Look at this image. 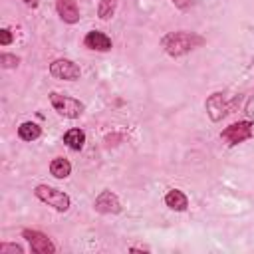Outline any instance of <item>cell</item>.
<instances>
[{
	"label": "cell",
	"mask_w": 254,
	"mask_h": 254,
	"mask_svg": "<svg viewBox=\"0 0 254 254\" xmlns=\"http://www.w3.org/2000/svg\"><path fill=\"white\" fill-rule=\"evenodd\" d=\"M204 44V38L198 36L196 32H187V30H179V32H169L163 40H161V46L163 50L173 56V58H179V56H185L196 48H200Z\"/></svg>",
	"instance_id": "obj_1"
},
{
	"label": "cell",
	"mask_w": 254,
	"mask_h": 254,
	"mask_svg": "<svg viewBox=\"0 0 254 254\" xmlns=\"http://www.w3.org/2000/svg\"><path fill=\"white\" fill-rule=\"evenodd\" d=\"M50 103H52V107H54L60 115H64V117H67V119H77V117L83 113V109H85L79 99H75V97H71V95L58 93V91H52V93H50Z\"/></svg>",
	"instance_id": "obj_2"
},
{
	"label": "cell",
	"mask_w": 254,
	"mask_h": 254,
	"mask_svg": "<svg viewBox=\"0 0 254 254\" xmlns=\"http://www.w3.org/2000/svg\"><path fill=\"white\" fill-rule=\"evenodd\" d=\"M34 194H36V198H40L42 202L54 206L58 212H65V210L69 208V204H71V198H69L64 190L54 189V187H50V185H38V187L34 189Z\"/></svg>",
	"instance_id": "obj_3"
},
{
	"label": "cell",
	"mask_w": 254,
	"mask_h": 254,
	"mask_svg": "<svg viewBox=\"0 0 254 254\" xmlns=\"http://www.w3.org/2000/svg\"><path fill=\"white\" fill-rule=\"evenodd\" d=\"M252 133H254V125H252L250 121H236V123H232V125H228V127L222 129L220 139H222L226 145L232 147V145H238V143L250 139Z\"/></svg>",
	"instance_id": "obj_4"
},
{
	"label": "cell",
	"mask_w": 254,
	"mask_h": 254,
	"mask_svg": "<svg viewBox=\"0 0 254 254\" xmlns=\"http://www.w3.org/2000/svg\"><path fill=\"white\" fill-rule=\"evenodd\" d=\"M50 75L56 79H64V81H75V79H79L81 69L75 62H71L67 58H60L50 64Z\"/></svg>",
	"instance_id": "obj_5"
},
{
	"label": "cell",
	"mask_w": 254,
	"mask_h": 254,
	"mask_svg": "<svg viewBox=\"0 0 254 254\" xmlns=\"http://www.w3.org/2000/svg\"><path fill=\"white\" fill-rule=\"evenodd\" d=\"M22 236L30 242V248H32V252H36V254H54V252H56V244H54L44 232H40V230H30V228H26V230H22Z\"/></svg>",
	"instance_id": "obj_6"
},
{
	"label": "cell",
	"mask_w": 254,
	"mask_h": 254,
	"mask_svg": "<svg viewBox=\"0 0 254 254\" xmlns=\"http://www.w3.org/2000/svg\"><path fill=\"white\" fill-rule=\"evenodd\" d=\"M204 107H206V113H208V117H210L212 121H220V119L230 111L232 101H228L224 93L216 91V93H212V95L206 99Z\"/></svg>",
	"instance_id": "obj_7"
},
{
	"label": "cell",
	"mask_w": 254,
	"mask_h": 254,
	"mask_svg": "<svg viewBox=\"0 0 254 254\" xmlns=\"http://www.w3.org/2000/svg\"><path fill=\"white\" fill-rule=\"evenodd\" d=\"M93 206L101 214H117V212H121V202H119L117 194L111 192V190H101L97 194Z\"/></svg>",
	"instance_id": "obj_8"
},
{
	"label": "cell",
	"mask_w": 254,
	"mask_h": 254,
	"mask_svg": "<svg viewBox=\"0 0 254 254\" xmlns=\"http://www.w3.org/2000/svg\"><path fill=\"white\" fill-rule=\"evenodd\" d=\"M83 46L89 48V50H95V52H109L111 50V38L99 30H91L85 34L83 38Z\"/></svg>",
	"instance_id": "obj_9"
},
{
	"label": "cell",
	"mask_w": 254,
	"mask_h": 254,
	"mask_svg": "<svg viewBox=\"0 0 254 254\" xmlns=\"http://www.w3.org/2000/svg\"><path fill=\"white\" fill-rule=\"evenodd\" d=\"M56 10H58V16H60L65 24H75V22H79V18H81L75 0H56Z\"/></svg>",
	"instance_id": "obj_10"
},
{
	"label": "cell",
	"mask_w": 254,
	"mask_h": 254,
	"mask_svg": "<svg viewBox=\"0 0 254 254\" xmlns=\"http://www.w3.org/2000/svg\"><path fill=\"white\" fill-rule=\"evenodd\" d=\"M165 204H167L169 208L177 210V212H183V210H187V206H189V198H187V194H185L183 190L171 189V190H167V194H165Z\"/></svg>",
	"instance_id": "obj_11"
},
{
	"label": "cell",
	"mask_w": 254,
	"mask_h": 254,
	"mask_svg": "<svg viewBox=\"0 0 254 254\" xmlns=\"http://www.w3.org/2000/svg\"><path fill=\"white\" fill-rule=\"evenodd\" d=\"M40 135H42V127L38 123H34V121H24L18 127V137L22 141H36Z\"/></svg>",
	"instance_id": "obj_12"
},
{
	"label": "cell",
	"mask_w": 254,
	"mask_h": 254,
	"mask_svg": "<svg viewBox=\"0 0 254 254\" xmlns=\"http://www.w3.org/2000/svg\"><path fill=\"white\" fill-rule=\"evenodd\" d=\"M64 143L73 151H81L85 145V133L81 129H69L64 135Z\"/></svg>",
	"instance_id": "obj_13"
},
{
	"label": "cell",
	"mask_w": 254,
	"mask_h": 254,
	"mask_svg": "<svg viewBox=\"0 0 254 254\" xmlns=\"http://www.w3.org/2000/svg\"><path fill=\"white\" fill-rule=\"evenodd\" d=\"M50 173H52L56 179H65V177H69V173H71V163H69L65 157H56V159L50 163Z\"/></svg>",
	"instance_id": "obj_14"
},
{
	"label": "cell",
	"mask_w": 254,
	"mask_h": 254,
	"mask_svg": "<svg viewBox=\"0 0 254 254\" xmlns=\"http://www.w3.org/2000/svg\"><path fill=\"white\" fill-rule=\"evenodd\" d=\"M117 12V0H99V6H97V16L101 20H109L113 18Z\"/></svg>",
	"instance_id": "obj_15"
},
{
	"label": "cell",
	"mask_w": 254,
	"mask_h": 254,
	"mask_svg": "<svg viewBox=\"0 0 254 254\" xmlns=\"http://www.w3.org/2000/svg\"><path fill=\"white\" fill-rule=\"evenodd\" d=\"M0 64H2V67L12 69V67H18L20 58H18V56H12V54H2V56H0Z\"/></svg>",
	"instance_id": "obj_16"
},
{
	"label": "cell",
	"mask_w": 254,
	"mask_h": 254,
	"mask_svg": "<svg viewBox=\"0 0 254 254\" xmlns=\"http://www.w3.org/2000/svg\"><path fill=\"white\" fill-rule=\"evenodd\" d=\"M0 254H24V248L20 244H14V242H2Z\"/></svg>",
	"instance_id": "obj_17"
},
{
	"label": "cell",
	"mask_w": 254,
	"mask_h": 254,
	"mask_svg": "<svg viewBox=\"0 0 254 254\" xmlns=\"http://www.w3.org/2000/svg\"><path fill=\"white\" fill-rule=\"evenodd\" d=\"M0 44H2V46L12 44V32H10L8 28H2V30H0Z\"/></svg>",
	"instance_id": "obj_18"
},
{
	"label": "cell",
	"mask_w": 254,
	"mask_h": 254,
	"mask_svg": "<svg viewBox=\"0 0 254 254\" xmlns=\"http://www.w3.org/2000/svg\"><path fill=\"white\" fill-rule=\"evenodd\" d=\"M177 8H181V10H187V8H190L192 4H194V0H171Z\"/></svg>",
	"instance_id": "obj_19"
},
{
	"label": "cell",
	"mask_w": 254,
	"mask_h": 254,
	"mask_svg": "<svg viewBox=\"0 0 254 254\" xmlns=\"http://www.w3.org/2000/svg\"><path fill=\"white\" fill-rule=\"evenodd\" d=\"M22 2H24L28 8H38V6H40V0H22Z\"/></svg>",
	"instance_id": "obj_20"
},
{
	"label": "cell",
	"mask_w": 254,
	"mask_h": 254,
	"mask_svg": "<svg viewBox=\"0 0 254 254\" xmlns=\"http://www.w3.org/2000/svg\"><path fill=\"white\" fill-rule=\"evenodd\" d=\"M129 250H131V252H137V250H139V252H149L151 248H147V246H131Z\"/></svg>",
	"instance_id": "obj_21"
}]
</instances>
